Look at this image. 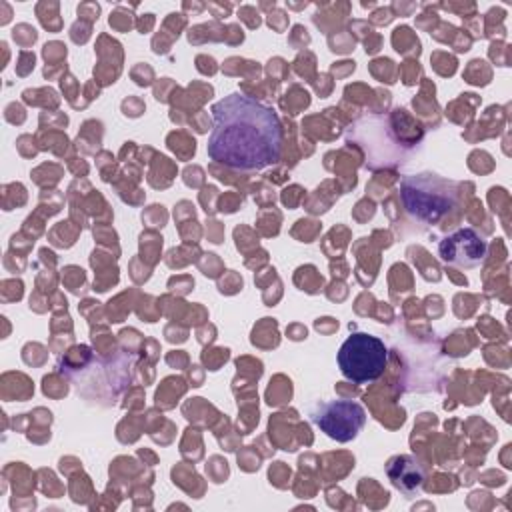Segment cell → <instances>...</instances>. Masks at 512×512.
<instances>
[{"instance_id": "cell-1", "label": "cell", "mask_w": 512, "mask_h": 512, "mask_svg": "<svg viewBox=\"0 0 512 512\" xmlns=\"http://www.w3.org/2000/svg\"><path fill=\"white\" fill-rule=\"evenodd\" d=\"M208 156L234 170H262L280 160L282 124L272 106L232 92L212 106Z\"/></svg>"}, {"instance_id": "cell-2", "label": "cell", "mask_w": 512, "mask_h": 512, "mask_svg": "<svg viewBox=\"0 0 512 512\" xmlns=\"http://www.w3.org/2000/svg\"><path fill=\"white\" fill-rule=\"evenodd\" d=\"M458 186L436 174L406 176L402 180V200L406 212L424 224H436L454 204Z\"/></svg>"}, {"instance_id": "cell-3", "label": "cell", "mask_w": 512, "mask_h": 512, "mask_svg": "<svg viewBox=\"0 0 512 512\" xmlns=\"http://www.w3.org/2000/svg\"><path fill=\"white\" fill-rule=\"evenodd\" d=\"M388 362V348L384 342L366 332L350 334L338 350V368L344 378L356 384H370L378 380Z\"/></svg>"}, {"instance_id": "cell-4", "label": "cell", "mask_w": 512, "mask_h": 512, "mask_svg": "<svg viewBox=\"0 0 512 512\" xmlns=\"http://www.w3.org/2000/svg\"><path fill=\"white\" fill-rule=\"evenodd\" d=\"M312 422L332 440L348 442L356 438L366 422V412L360 404L352 400H332L320 402L312 410Z\"/></svg>"}, {"instance_id": "cell-5", "label": "cell", "mask_w": 512, "mask_h": 512, "mask_svg": "<svg viewBox=\"0 0 512 512\" xmlns=\"http://www.w3.org/2000/svg\"><path fill=\"white\" fill-rule=\"evenodd\" d=\"M440 258L456 268H476L488 254V242L474 228H460L438 244Z\"/></svg>"}, {"instance_id": "cell-6", "label": "cell", "mask_w": 512, "mask_h": 512, "mask_svg": "<svg viewBox=\"0 0 512 512\" xmlns=\"http://www.w3.org/2000/svg\"><path fill=\"white\" fill-rule=\"evenodd\" d=\"M394 466H398V472L396 470H392V468H388V472H390V478H392V484L396 486V488H400L402 492H412V490H416L420 484H422V478H424V474H422V468H420V464L414 460V458H410V456H398V458H394V460H390Z\"/></svg>"}]
</instances>
